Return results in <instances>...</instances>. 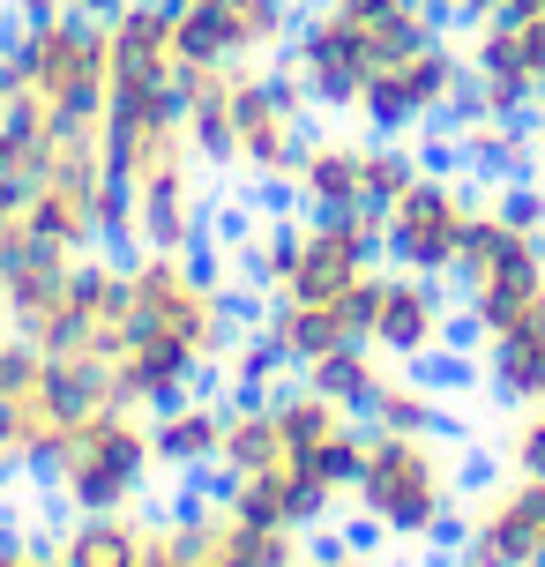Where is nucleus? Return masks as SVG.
I'll use <instances>...</instances> for the list:
<instances>
[{"label":"nucleus","mask_w":545,"mask_h":567,"mask_svg":"<svg viewBox=\"0 0 545 567\" xmlns=\"http://www.w3.org/2000/svg\"><path fill=\"white\" fill-rule=\"evenodd\" d=\"M351 501H359V515H367L381 538L426 545L456 523L463 455L441 433H373L367 425V463H359Z\"/></svg>","instance_id":"f257e3e1"},{"label":"nucleus","mask_w":545,"mask_h":567,"mask_svg":"<svg viewBox=\"0 0 545 567\" xmlns=\"http://www.w3.org/2000/svg\"><path fill=\"white\" fill-rule=\"evenodd\" d=\"M419 38H433V8L397 16V23H359V16H345L337 0H321L315 16L299 23V38H291V75L307 83L315 105H345L351 113L359 90L373 83V68L397 60L403 45H419Z\"/></svg>","instance_id":"f03ea898"},{"label":"nucleus","mask_w":545,"mask_h":567,"mask_svg":"<svg viewBox=\"0 0 545 567\" xmlns=\"http://www.w3.org/2000/svg\"><path fill=\"white\" fill-rule=\"evenodd\" d=\"M456 284H463V321H471L479 337H501V329L545 313V231L508 225L486 202L479 225H471V239H463Z\"/></svg>","instance_id":"7ed1b4c3"},{"label":"nucleus","mask_w":545,"mask_h":567,"mask_svg":"<svg viewBox=\"0 0 545 567\" xmlns=\"http://www.w3.org/2000/svg\"><path fill=\"white\" fill-rule=\"evenodd\" d=\"M463 90H471L463 38L433 30V38H419V45H403L397 60H381V68H373V83L359 90V105H351V113L367 120L373 135H411V127H426V120L456 113Z\"/></svg>","instance_id":"20e7f679"},{"label":"nucleus","mask_w":545,"mask_h":567,"mask_svg":"<svg viewBox=\"0 0 545 567\" xmlns=\"http://www.w3.org/2000/svg\"><path fill=\"white\" fill-rule=\"evenodd\" d=\"M479 209L486 202L471 195V179H456V172H419L381 209V255L397 261V269H419V277H456Z\"/></svg>","instance_id":"39448f33"},{"label":"nucleus","mask_w":545,"mask_h":567,"mask_svg":"<svg viewBox=\"0 0 545 567\" xmlns=\"http://www.w3.org/2000/svg\"><path fill=\"white\" fill-rule=\"evenodd\" d=\"M225 113H232V165L261 179H291L307 157V83L269 68H225Z\"/></svg>","instance_id":"423d86ee"},{"label":"nucleus","mask_w":545,"mask_h":567,"mask_svg":"<svg viewBox=\"0 0 545 567\" xmlns=\"http://www.w3.org/2000/svg\"><path fill=\"white\" fill-rule=\"evenodd\" d=\"M157 463L150 449V425L127 411V403H105V411H90L75 433H68V449H60V485H68V501L90 515L105 508H127V493L143 485V471Z\"/></svg>","instance_id":"0eeeda50"},{"label":"nucleus","mask_w":545,"mask_h":567,"mask_svg":"<svg viewBox=\"0 0 545 567\" xmlns=\"http://www.w3.org/2000/svg\"><path fill=\"white\" fill-rule=\"evenodd\" d=\"M291 30V0H179L173 45L179 68H247L269 60Z\"/></svg>","instance_id":"6e6552de"},{"label":"nucleus","mask_w":545,"mask_h":567,"mask_svg":"<svg viewBox=\"0 0 545 567\" xmlns=\"http://www.w3.org/2000/svg\"><path fill=\"white\" fill-rule=\"evenodd\" d=\"M127 313L150 329H179L202 359H225V291L187 255H143L127 269Z\"/></svg>","instance_id":"1a4fd4ad"},{"label":"nucleus","mask_w":545,"mask_h":567,"mask_svg":"<svg viewBox=\"0 0 545 567\" xmlns=\"http://www.w3.org/2000/svg\"><path fill=\"white\" fill-rule=\"evenodd\" d=\"M373 255H381V217L373 209L307 217L291 231V269L277 284V299H345L359 277H373Z\"/></svg>","instance_id":"9d476101"},{"label":"nucleus","mask_w":545,"mask_h":567,"mask_svg":"<svg viewBox=\"0 0 545 567\" xmlns=\"http://www.w3.org/2000/svg\"><path fill=\"white\" fill-rule=\"evenodd\" d=\"M456 567H545V478L508 471L493 485L486 501L463 515Z\"/></svg>","instance_id":"9b49d317"},{"label":"nucleus","mask_w":545,"mask_h":567,"mask_svg":"<svg viewBox=\"0 0 545 567\" xmlns=\"http://www.w3.org/2000/svg\"><path fill=\"white\" fill-rule=\"evenodd\" d=\"M449 299H441V277H419V269H381V291H373V321L367 343L397 367H419L433 351H449Z\"/></svg>","instance_id":"f8f14e48"},{"label":"nucleus","mask_w":545,"mask_h":567,"mask_svg":"<svg viewBox=\"0 0 545 567\" xmlns=\"http://www.w3.org/2000/svg\"><path fill=\"white\" fill-rule=\"evenodd\" d=\"M225 508L239 523H269V530H315L321 515L337 508V493H321L315 471L299 463V455H277V463H261L247 478H232Z\"/></svg>","instance_id":"ddd939ff"},{"label":"nucleus","mask_w":545,"mask_h":567,"mask_svg":"<svg viewBox=\"0 0 545 567\" xmlns=\"http://www.w3.org/2000/svg\"><path fill=\"white\" fill-rule=\"evenodd\" d=\"M127 225H135V239H143L150 255H187V239H195V179H187V157L127 179Z\"/></svg>","instance_id":"4468645a"},{"label":"nucleus","mask_w":545,"mask_h":567,"mask_svg":"<svg viewBox=\"0 0 545 567\" xmlns=\"http://www.w3.org/2000/svg\"><path fill=\"white\" fill-rule=\"evenodd\" d=\"M299 202L315 217H345V209H373L367 202V142L351 135H307V157L291 172Z\"/></svg>","instance_id":"2eb2a0df"},{"label":"nucleus","mask_w":545,"mask_h":567,"mask_svg":"<svg viewBox=\"0 0 545 567\" xmlns=\"http://www.w3.org/2000/svg\"><path fill=\"white\" fill-rule=\"evenodd\" d=\"M456 150H463V165H479L493 172V187L501 179H531L545 157V135H538V120H493L479 113V105H456Z\"/></svg>","instance_id":"dca6fc26"},{"label":"nucleus","mask_w":545,"mask_h":567,"mask_svg":"<svg viewBox=\"0 0 545 567\" xmlns=\"http://www.w3.org/2000/svg\"><path fill=\"white\" fill-rule=\"evenodd\" d=\"M479 373H486V389L508 403V411L545 403V313L501 329V337H479Z\"/></svg>","instance_id":"f3484780"},{"label":"nucleus","mask_w":545,"mask_h":567,"mask_svg":"<svg viewBox=\"0 0 545 567\" xmlns=\"http://www.w3.org/2000/svg\"><path fill=\"white\" fill-rule=\"evenodd\" d=\"M217 441H225V411H209V403H165V419L150 425V449L157 463H217Z\"/></svg>","instance_id":"a211bd4d"},{"label":"nucleus","mask_w":545,"mask_h":567,"mask_svg":"<svg viewBox=\"0 0 545 567\" xmlns=\"http://www.w3.org/2000/svg\"><path fill=\"white\" fill-rule=\"evenodd\" d=\"M441 419H449V411H441V389L419 381V373H389L367 403L373 433H441Z\"/></svg>","instance_id":"6ab92c4d"},{"label":"nucleus","mask_w":545,"mask_h":567,"mask_svg":"<svg viewBox=\"0 0 545 567\" xmlns=\"http://www.w3.org/2000/svg\"><path fill=\"white\" fill-rule=\"evenodd\" d=\"M307 381H315V389H321L329 403H345V411H359V419H367L373 389L389 381V359H381L373 343H345V351L315 359V367H307Z\"/></svg>","instance_id":"aec40b11"},{"label":"nucleus","mask_w":545,"mask_h":567,"mask_svg":"<svg viewBox=\"0 0 545 567\" xmlns=\"http://www.w3.org/2000/svg\"><path fill=\"white\" fill-rule=\"evenodd\" d=\"M285 449V433H277V411L269 403H239V411H225V441H217V463H225L232 478H247V471H261V463H277Z\"/></svg>","instance_id":"412c9836"},{"label":"nucleus","mask_w":545,"mask_h":567,"mask_svg":"<svg viewBox=\"0 0 545 567\" xmlns=\"http://www.w3.org/2000/svg\"><path fill=\"white\" fill-rule=\"evenodd\" d=\"M143 523H127L120 508L90 515L83 530L68 538V553H60V567H143Z\"/></svg>","instance_id":"4be33fe9"},{"label":"nucleus","mask_w":545,"mask_h":567,"mask_svg":"<svg viewBox=\"0 0 545 567\" xmlns=\"http://www.w3.org/2000/svg\"><path fill=\"white\" fill-rule=\"evenodd\" d=\"M419 172H426V165H419L403 142H367V202H373V217H381V209H389Z\"/></svg>","instance_id":"5701e85b"},{"label":"nucleus","mask_w":545,"mask_h":567,"mask_svg":"<svg viewBox=\"0 0 545 567\" xmlns=\"http://www.w3.org/2000/svg\"><path fill=\"white\" fill-rule=\"evenodd\" d=\"M501 463L523 471V478H545V403H523L508 433H501Z\"/></svg>","instance_id":"b1692460"},{"label":"nucleus","mask_w":545,"mask_h":567,"mask_svg":"<svg viewBox=\"0 0 545 567\" xmlns=\"http://www.w3.org/2000/svg\"><path fill=\"white\" fill-rule=\"evenodd\" d=\"M493 209L523 231H545V187L538 179H501V187H493Z\"/></svg>","instance_id":"393cba45"},{"label":"nucleus","mask_w":545,"mask_h":567,"mask_svg":"<svg viewBox=\"0 0 545 567\" xmlns=\"http://www.w3.org/2000/svg\"><path fill=\"white\" fill-rule=\"evenodd\" d=\"M433 16H456V23H486V16H501L508 0H426Z\"/></svg>","instance_id":"a878e982"},{"label":"nucleus","mask_w":545,"mask_h":567,"mask_svg":"<svg viewBox=\"0 0 545 567\" xmlns=\"http://www.w3.org/2000/svg\"><path fill=\"white\" fill-rule=\"evenodd\" d=\"M307 567H381V560H373L367 545H337V553H315Z\"/></svg>","instance_id":"bb28decb"},{"label":"nucleus","mask_w":545,"mask_h":567,"mask_svg":"<svg viewBox=\"0 0 545 567\" xmlns=\"http://www.w3.org/2000/svg\"><path fill=\"white\" fill-rule=\"evenodd\" d=\"M30 23H53V16H75V0H16Z\"/></svg>","instance_id":"cd10ccee"},{"label":"nucleus","mask_w":545,"mask_h":567,"mask_svg":"<svg viewBox=\"0 0 545 567\" xmlns=\"http://www.w3.org/2000/svg\"><path fill=\"white\" fill-rule=\"evenodd\" d=\"M0 567H60V560H45V553H0Z\"/></svg>","instance_id":"c85d7f7f"},{"label":"nucleus","mask_w":545,"mask_h":567,"mask_svg":"<svg viewBox=\"0 0 545 567\" xmlns=\"http://www.w3.org/2000/svg\"><path fill=\"white\" fill-rule=\"evenodd\" d=\"M8 105H16V75H8V60H0V120H8Z\"/></svg>","instance_id":"c756f323"},{"label":"nucleus","mask_w":545,"mask_h":567,"mask_svg":"<svg viewBox=\"0 0 545 567\" xmlns=\"http://www.w3.org/2000/svg\"><path fill=\"white\" fill-rule=\"evenodd\" d=\"M531 120H538V135H545V83H538V97H531Z\"/></svg>","instance_id":"7c9ffc66"}]
</instances>
